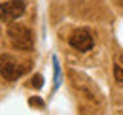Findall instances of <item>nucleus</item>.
Returning a JSON list of instances; mask_svg holds the SVG:
<instances>
[{
  "instance_id": "1",
  "label": "nucleus",
  "mask_w": 123,
  "mask_h": 115,
  "mask_svg": "<svg viewBox=\"0 0 123 115\" xmlns=\"http://www.w3.org/2000/svg\"><path fill=\"white\" fill-rule=\"evenodd\" d=\"M29 68H31V62L21 64L13 55H8V53L0 55V75L8 81H15L17 77L29 72Z\"/></svg>"
},
{
  "instance_id": "2",
  "label": "nucleus",
  "mask_w": 123,
  "mask_h": 115,
  "mask_svg": "<svg viewBox=\"0 0 123 115\" xmlns=\"http://www.w3.org/2000/svg\"><path fill=\"white\" fill-rule=\"evenodd\" d=\"M8 38H10V43L19 49V51H31L32 45H34V38H32V32L29 27L25 25H12L8 29Z\"/></svg>"
},
{
  "instance_id": "3",
  "label": "nucleus",
  "mask_w": 123,
  "mask_h": 115,
  "mask_svg": "<svg viewBox=\"0 0 123 115\" xmlns=\"http://www.w3.org/2000/svg\"><path fill=\"white\" fill-rule=\"evenodd\" d=\"M25 10H27L25 0H8V2L0 4V21L12 23L25 13Z\"/></svg>"
},
{
  "instance_id": "4",
  "label": "nucleus",
  "mask_w": 123,
  "mask_h": 115,
  "mask_svg": "<svg viewBox=\"0 0 123 115\" xmlns=\"http://www.w3.org/2000/svg\"><path fill=\"white\" fill-rule=\"evenodd\" d=\"M68 43H70L76 51H80V53H87V51L93 49L95 40H93V36H91L89 30L80 29V30H76V32H72V36L68 38Z\"/></svg>"
},
{
  "instance_id": "5",
  "label": "nucleus",
  "mask_w": 123,
  "mask_h": 115,
  "mask_svg": "<svg viewBox=\"0 0 123 115\" xmlns=\"http://www.w3.org/2000/svg\"><path fill=\"white\" fill-rule=\"evenodd\" d=\"M76 77H78V74H76ZM74 85H76L78 89H80V91H81V92L87 96V98H91V100L98 102V94H100V92H98V91L93 87V83L87 79V77H81V75H80L78 79H74Z\"/></svg>"
},
{
  "instance_id": "6",
  "label": "nucleus",
  "mask_w": 123,
  "mask_h": 115,
  "mask_svg": "<svg viewBox=\"0 0 123 115\" xmlns=\"http://www.w3.org/2000/svg\"><path fill=\"white\" fill-rule=\"evenodd\" d=\"M114 79L117 83H123V53H117L114 57Z\"/></svg>"
},
{
  "instance_id": "7",
  "label": "nucleus",
  "mask_w": 123,
  "mask_h": 115,
  "mask_svg": "<svg viewBox=\"0 0 123 115\" xmlns=\"http://www.w3.org/2000/svg\"><path fill=\"white\" fill-rule=\"evenodd\" d=\"M53 68H55V85H53V89L57 91L59 85H61V66H59V58L57 57H53Z\"/></svg>"
},
{
  "instance_id": "8",
  "label": "nucleus",
  "mask_w": 123,
  "mask_h": 115,
  "mask_svg": "<svg viewBox=\"0 0 123 115\" xmlns=\"http://www.w3.org/2000/svg\"><path fill=\"white\" fill-rule=\"evenodd\" d=\"M31 85L34 87V89H42V85H44V77H42V75H40V74H36V75H34V77H32Z\"/></svg>"
},
{
  "instance_id": "9",
  "label": "nucleus",
  "mask_w": 123,
  "mask_h": 115,
  "mask_svg": "<svg viewBox=\"0 0 123 115\" xmlns=\"http://www.w3.org/2000/svg\"><path fill=\"white\" fill-rule=\"evenodd\" d=\"M29 104H31V106H38V108H44V102L40 100V98H31Z\"/></svg>"
}]
</instances>
